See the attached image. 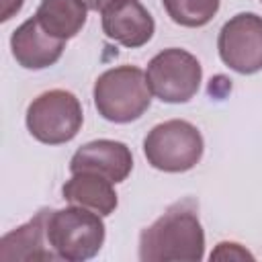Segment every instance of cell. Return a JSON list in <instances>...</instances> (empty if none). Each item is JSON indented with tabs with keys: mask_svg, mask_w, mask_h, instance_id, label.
<instances>
[{
	"mask_svg": "<svg viewBox=\"0 0 262 262\" xmlns=\"http://www.w3.org/2000/svg\"><path fill=\"white\" fill-rule=\"evenodd\" d=\"M205 256V231L192 209L170 207L139 235L141 262H199Z\"/></svg>",
	"mask_w": 262,
	"mask_h": 262,
	"instance_id": "1",
	"label": "cell"
},
{
	"mask_svg": "<svg viewBox=\"0 0 262 262\" xmlns=\"http://www.w3.org/2000/svg\"><path fill=\"white\" fill-rule=\"evenodd\" d=\"M94 106L104 121H137L151 104V90L145 72L137 66H117L102 72L92 90Z\"/></svg>",
	"mask_w": 262,
	"mask_h": 262,
	"instance_id": "2",
	"label": "cell"
},
{
	"mask_svg": "<svg viewBox=\"0 0 262 262\" xmlns=\"http://www.w3.org/2000/svg\"><path fill=\"white\" fill-rule=\"evenodd\" d=\"M104 235L102 215L90 209L70 205L47 215V244L59 260L84 262L94 258L104 244Z\"/></svg>",
	"mask_w": 262,
	"mask_h": 262,
	"instance_id": "3",
	"label": "cell"
},
{
	"mask_svg": "<svg viewBox=\"0 0 262 262\" xmlns=\"http://www.w3.org/2000/svg\"><path fill=\"white\" fill-rule=\"evenodd\" d=\"M205 151L201 131L182 119L164 121L143 139V156L147 164L162 172H186L192 170Z\"/></svg>",
	"mask_w": 262,
	"mask_h": 262,
	"instance_id": "4",
	"label": "cell"
},
{
	"mask_svg": "<svg viewBox=\"0 0 262 262\" xmlns=\"http://www.w3.org/2000/svg\"><path fill=\"white\" fill-rule=\"evenodd\" d=\"M25 123L37 141L45 145H61L78 135L84 123V113L76 94L53 88L31 100Z\"/></svg>",
	"mask_w": 262,
	"mask_h": 262,
	"instance_id": "5",
	"label": "cell"
},
{
	"mask_svg": "<svg viewBox=\"0 0 262 262\" xmlns=\"http://www.w3.org/2000/svg\"><path fill=\"white\" fill-rule=\"evenodd\" d=\"M149 90L156 98L168 104L188 102L201 88V61L180 47H168L156 53L145 70Z\"/></svg>",
	"mask_w": 262,
	"mask_h": 262,
	"instance_id": "6",
	"label": "cell"
},
{
	"mask_svg": "<svg viewBox=\"0 0 262 262\" xmlns=\"http://www.w3.org/2000/svg\"><path fill=\"white\" fill-rule=\"evenodd\" d=\"M217 51L221 61L237 74H256L262 70V16L239 12L219 31Z\"/></svg>",
	"mask_w": 262,
	"mask_h": 262,
	"instance_id": "7",
	"label": "cell"
},
{
	"mask_svg": "<svg viewBox=\"0 0 262 262\" xmlns=\"http://www.w3.org/2000/svg\"><path fill=\"white\" fill-rule=\"evenodd\" d=\"M133 170V154L123 141L94 139L76 149L70 160V172H94L113 184L123 182Z\"/></svg>",
	"mask_w": 262,
	"mask_h": 262,
	"instance_id": "8",
	"label": "cell"
},
{
	"mask_svg": "<svg viewBox=\"0 0 262 262\" xmlns=\"http://www.w3.org/2000/svg\"><path fill=\"white\" fill-rule=\"evenodd\" d=\"M100 14L102 33L123 47L137 49L154 37V16L139 0H119Z\"/></svg>",
	"mask_w": 262,
	"mask_h": 262,
	"instance_id": "9",
	"label": "cell"
},
{
	"mask_svg": "<svg viewBox=\"0 0 262 262\" xmlns=\"http://www.w3.org/2000/svg\"><path fill=\"white\" fill-rule=\"evenodd\" d=\"M66 41L51 37L35 16L27 18L10 35V51L25 70H45L59 61Z\"/></svg>",
	"mask_w": 262,
	"mask_h": 262,
	"instance_id": "10",
	"label": "cell"
},
{
	"mask_svg": "<svg viewBox=\"0 0 262 262\" xmlns=\"http://www.w3.org/2000/svg\"><path fill=\"white\" fill-rule=\"evenodd\" d=\"M47 215L39 211L25 225L8 231L0 239V260H59L47 242Z\"/></svg>",
	"mask_w": 262,
	"mask_h": 262,
	"instance_id": "11",
	"label": "cell"
},
{
	"mask_svg": "<svg viewBox=\"0 0 262 262\" xmlns=\"http://www.w3.org/2000/svg\"><path fill=\"white\" fill-rule=\"evenodd\" d=\"M61 194L70 205L90 209L102 217L115 213L119 205L113 182L94 172L72 174V178L66 180V184L61 186Z\"/></svg>",
	"mask_w": 262,
	"mask_h": 262,
	"instance_id": "12",
	"label": "cell"
},
{
	"mask_svg": "<svg viewBox=\"0 0 262 262\" xmlns=\"http://www.w3.org/2000/svg\"><path fill=\"white\" fill-rule=\"evenodd\" d=\"M88 6L82 0H41L35 18L55 39H74L86 25Z\"/></svg>",
	"mask_w": 262,
	"mask_h": 262,
	"instance_id": "13",
	"label": "cell"
},
{
	"mask_svg": "<svg viewBox=\"0 0 262 262\" xmlns=\"http://www.w3.org/2000/svg\"><path fill=\"white\" fill-rule=\"evenodd\" d=\"M168 16L188 29L205 27L219 10V0H162Z\"/></svg>",
	"mask_w": 262,
	"mask_h": 262,
	"instance_id": "14",
	"label": "cell"
},
{
	"mask_svg": "<svg viewBox=\"0 0 262 262\" xmlns=\"http://www.w3.org/2000/svg\"><path fill=\"white\" fill-rule=\"evenodd\" d=\"M209 258L211 260H254V254H250L237 242H219Z\"/></svg>",
	"mask_w": 262,
	"mask_h": 262,
	"instance_id": "15",
	"label": "cell"
},
{
	"mask_svg": "<svg viewBox=\"0 0 262 262\" xmlns=\"http://www.w3.org/2000/svg\"><path fill=\"white\" fill-rule=\"evenodd\" d=\"M23 2L25 0H2V8H0V20L6 23L10 20L20 8H23Z\"/></svg>",
	"mask_w": 262,
	"mask_h": 262,
	"instance_id": "16",
	"label": "cell"
},
{
	"mask_svg": "<svg viewBox=\"0 0 262 262\" xmlns=\"http://www.w3.org/2000/svg\"><path fill=\"white\" fill-rule=\"evenodd\" d=\"M86 6H88V10H94V12H104L108 6H113L115 2H119V0H82Z\"/></svg>",
	"mask_w": 262,
	"mask_h": 262,
	"instance_id": "17",
	"label": "cell"
},
{
	"mask_svg": "<svg viewBox=\"0 0 262 262\" xmlns=\"http://www.w3.org/2000/svg\"><path fill=\"white\" fill-rule=\"evenodd\" d=\"M260 2H262V0H260Z\"/></svg>",
	"mask_w": 262,
	"mask_h": 262,
	"instance_id": "18",
	"label": "cell"
}]
</instances>
